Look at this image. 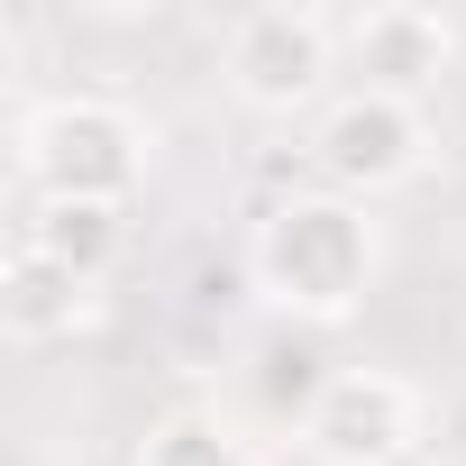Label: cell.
Here are the masks:
<instances>
[{"instance_id":"277c9868","label":"cell","mask_w":466,"mask_h":466,"mask_svg":"<svg viewBox=\"0 0 466 466\" xmlns=\"http://www.w3.org/2000/svg\"><path fill=\"white\" fill-rule=\"evenodd\" d=\"M329 56H339V28L320 10H284L275 0V10H248L228 28V92L248 110H302V101H320Z\"/></svg>"},{"instance_id":"30bf717a","label":"cell","mask_w":466,"mask_h":466,"mask_svg":"<svg viewBox=\"0 0 466 466\" xmlns=\"http://www.w3.org/2000/svg\"><path fill=\"white\" fill-rule=\"evenodd\" d=\"M137 466H238V439H228L210 411H174V420L147 430Z\"/></svg>"},{"instance_id":"3957f363","label":"cell","mask_w":466,"mask_h":466,"mask_svg":"<svg viewBox=\"0 0 466 466\" xmlns=\"http://www.w3.org/2000/svg\"><path fill=\"white\" fill-rule=\"evenodd\" d=\"M311 156H320V174H329L348 201H375V192H393V183H411V174L430 165V119H420V101L348 92V101L320 119Z\"/></svg>"},{"instance_id":"52a82bcc","label":"cell","mask_w":466,"mask_h":466,"mask_svg":"<svg viewBox=\"0 0 466 466\" xmlns=\"http://www.w3.org/2000/svg\"><path fill=\"white\" fill-rule=\"evenodd\" d=\"M92 311V284L74 275V266H56L46 248H10V266H0V329L10 339H28V348H46V339H65L74 320Z\"/></svg>"},{"instance_id":"5b68a950","label":"cell","mask_w":466,"mask_h":466,"mask_svg":"<svg viewBox=\"0 0 466 466\" xmlns=\"http://www.w3.org/2000/svg\"><path fill=\"white\" fill-rule=\"evenodd\" d=\"M302 439H311L320 466H393L420 439V402L384 366H339V384L320 393V411L302 420Z\"/></svg>"},{"instance_id":"7a4b0ae2","label":"cell","mask_w":466,"mask_h":466,"mask_svg":"<svg viewBox=\"0 0 466 466\" xmlns=\"http://www.w3.org/2000/svg\"><path fill=\"white\" fill-rule=\"evenodd\" d=\"M19 165L46 201H128L147 174V128L119 101H46L19 119Z\"/></svg>"},{"instance_id":"6da1fadb","label":"cell","mask_w":466,"mask_h":466,"mask_svg":"<svg viewBox=\"0 0 466 466\" xmlns=\"http://www.w3.org/2000/svg\"><path fill=\"white\" fill-rule=\"evenodd\" d=\"M248 266H257L266 302H284L302 329H329V320H348L375 293L384 248H375L366 201H348V192H293V201H275L257 219Z\"/></svg>"},{"instance_id":"ba28073f","label":"cell","mask_w":466,"mask_h":466,"mask_svg":"<svg viewBox=\"0 0 466 466\" xmlns=\"http://www.w3.org/2000/svg\"><path fill=\"white\" fill-rule=\"evenodd\" d=\"M28 248H46L56 266H74L83 284H101V275L119 266V248H128V219H119L110 201H46V210L28 219Z\"/></svg>"},{"instance_id":"8992f818","label":"cell","mask_w":466,"mask_h":466,"mask_svg":"<svg viewBox=\"0 0 466 466\" xmlns=\"http://www.w3.org/2000/svg\"><path fill=\"white\" fill-rule=\"evenodd\" d=\"M339 46H348V65L366 74V92H393V101H420V92L448 74V56H457L448 19L420 10V0H375V10H357V19L339 28Z\"/></svg>"},{"instance_id":"9c48e42d","label":"cell","mask_w":466,"mask_h":466,"mask_svg":"<svg viewBox=\"0 0 466 466\" xmlns=\"http://www.w3.org/2000/svg\"><path fill=\"white\" fill-rule=\"evenodd\" d=\"M329 384H339V366L320 357V339H311V329H284V339L257 357V393H266V411H293V420H311Z\"/></svg>"}]
</instances>
